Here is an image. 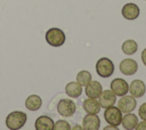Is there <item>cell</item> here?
Here are the masks:
<instances>
[{
    "mask_svg": "<svg viewBox=\"0 0 146 130\" xmlns=\"http://www.w3.org/2000/svg\"><path fill=\"white\" fill-rule=\"evenodd\" d=\"M111 90L116 95V96H124L128 94L129 91V84L125 80L121 79V78H116L114 80H112L111 82Z\"/></svg>",
    "mask_w": 146,
    "mask_h": 130,
    "instance_id": "obj_7",
    "label": "cell"
},
{
    "mask_svg": "<svg viewBox=\"0 0 146 130\" xmlns=\"http://www.w3.org/2000/svg\"><path fill=\"white\" fill-rule=\"evenodd\" d=\"M100 128V119L97 114H88L82 120V129L84 130H98Z\"/></svg>",
    "mask_w": 146,
    "mask_h": 130,
    "instance_id": "obj_10",
    "label": "cell"
},
{
    "mask_svg": "<svg viewBox=\"0 0 146 130\" xmlns=\"http://www.w3.org/2000/svg\"><path fill=\"white\" fill-rule=\"evenodd\" d=\"M104 119L107 122V124H112V125H119L121 124V120H122V112L120 111V108L117 106H110L107 108H105L104 112Z\"/></svg>",
    "mask_w": 146,
    "mask_h": 130,
    "instance_id": "obj_5",
    "label": "cell"
},
{
    "mask_svg": "<svg viewBox=\"0 0 146 130\" xmlns=\"http://www.w3.org/2000/svg\"><path fill=\"white\" fill-rule=\"evenodd\" d=\"M46 41L51 47H60L64 44L66 36L63 30L58 27H51L46 32Z\"/></svg>",
    "mask_w": 146,
    "mask_h": 130,
    "instance_id": "obj_2",
    "label": "cell"
},
{
    "mask_svg": "<svg viewBox=\"0 0 146 130\" xmlns=\"http://www.w3.org/2000/svg\"><path fill=\"white\" fill-rule=\"evenodd\" d=\"M137 106V100L133 96H121L120 100L117 101V107L120 108V111L122 113H129L132 112Z\"/></svg>",
    "mask_w": 146,
    "mask_h": 130,
    "instance_id": "obj_6",
    "label": "cell"
},
{
    "mask_svg": "<svg viewBox=\"0 0 146 130\" xmlns=\"http://www.w3.org/2000/svg\"><path fill=\"white\" fill-rule=\"evenodd\" d=\"M120 72L124 75H133L138 70V64L135 59L125 58L120 63Z\"/></svg>",
    "mask_w": 146,
    "mask_h": 130,
    "instance_id": "obj_11",
    "label": "cell"
},
{
    "mask_svg": "<svg viewBox=\"0 0 146 130\" xmlns=\"http://www.w3.org/2000/svg\"><path fill=\"white\" fill-rule=\"evenodd\" d=\"M140 58H141V62H143V64L146 66V48L141 51V55H140Z\"/></svg>",
    "mask_w": 146,
    "mask_h": 130,
    "instance_id": "obj_24",
    "label": "cell"
},
{
    "mask_svg": "<svg viewBox=\"0 0 146 130\" xmlns=\"http://www.w3.org/2000/svg\"><path fill=\"white\" fill-rule=\"evenodd\" d=\"M54 120L50 116L41 115L34 122V128L36 130H52L54 128Z\"/></svg>",
    "mask_w": 146,
    "mask_h": 130,
    "instance_id": "obj_16",
    "label": "cell"
},
{
    "mask_svg": "<svg viewBox=\"0 0 146 130\" xmlns=\"http://www.w3.org/2000/svg\"><path fill=\"white\" fill-rule=\"evenodd\" d=\"M137 130H146V121L141 120V122H138V124L136 125Z\"/></svg>",
    "mask_w": 146,
    "mask_h": 130,
    "instance_id": "obj_23",
    "label": "cell"
},
{
    "mask_svg": "<svg viewBox=\"0 0 146 130\" xmlns=\"http://www.w3.org/2000/svg\"><path fill=\"white\" fill-rule=\"evenodd\" d=\"M75 111H76V105L72 99L64 98V99H60L57 104V112L59 115L64 117L73 116Z\"/></svg>",
    "mask_w": 146,
    "mask_h": 130,
    "instance_id": "obj_4",
    "label": "cell"
},
{
    "mask_svg": "<svg viewBox=\"0 0 146 130\" xmlns=\"http://www.w3.org/2000/svg\"><path fill=\"white\" fill-rule=\"evenodd\" d=\"M129 92L131 96H133L135 98H140L145 95L146 92V86L144 83V81L137 79L133 80L130 84H129Z\"/></svg>",
    "mask_w": 146,
    "mask_h": 130,
    "instance_id": "obj_12",
    "label": "cell"
},
{
    "mask_svg": "<svg viewBox=\"0 0 146 130\" xmlns=\"http://www.w3.org/2000/svg\"><path fill=\"white\" fill-rule=\"evenodd\" d=\"M42 105V99L40 96L38 95H30L26 99H25V107L29 111H38Z\"/></svg>",
    "mask_w": 146,
    "mask_h": 130,
    "instance_id": "obj_18",
    "label": "cell"
},
{
    "mask_svg": "<svg viewBox=\"0 0 146 130\" xmlns=\"http://www.w3.org/2000/svg\"><path fill=\"white\" fill-rule=\"evenodd\" d=\"M138 115H139V117L141 120H145L146 121V103H144V104L140 105V107L138 109Z\"/></svg>",
    "mask_w": 146,
    "mask_h": 130,
    "instance_id": "obj_22",
    "label": "cell"
},
{
    "mask_svg": "<svg viewBox=\"0 0 146 130\" xmlns=\"http://www.w3.org/2000/svg\"><path fill=\"white\" fill-rule=\"evenodd\" d=\"M84 88H86L84 89L86 96L87 97H90V98H98L99 95L103 91V86L100 84V82L94 81V80H91Z\"/></svg>",
    "mask_w": 146,
    "mask_h": 130,
    "instance_id": "obj_13",
    "label": "cell"
},
{
    "mask_svg": "<svg viewBox=\"0 0 146 130\" xmlns=\"http://www.w3.org/2000/svg\"><path fill=\"white\" fill-rule=\"evenodd\" d=\"M54 130H70L71 125L65 120H58L56 123H54Z\"/></svg>",
    "mask_w": 146,
    "mask_h": 130,
    "instance_id": "obj_21",
    "label": "cell"
},
{
    "mask_svg": "<svg viewBox=\"0 0 146 130\" xmlns=\"http://www.w3.org/2000/svg\"><path fill=\"white\" fill-rule=\"evenodd\" d=\"M121 49H122V52L125 54V55H133L138 49V44L135 40L128 39L122 43Z\"/></svg>",
    "mask_w": 146,
    "mask_h": 130,
    "instance_id": "obj_19",
    "label": "cell"
},
{
    "mask_svg": "<svg viewBox=\"0 0 146 130\" xmlns=\"http://www.w3.org/2000/svg\"><path fill=\"white\" fill-rule=\"evenodd\" d=\"M27 121V115L22 111L10 112L6 117V127L10 130L22 129Z\"/></svg>",
    "mask_w": 146,
    "mask_h": 130,
    "instance_id": "obj_1",
    "label": "cell"
},
{
    "mask_svg": "<svg viewBox=\"0 0 146 130\" xmlns=\"http://www.w3.org/2000/svg\"><path fill=\"white\" fill-rule=\"evenodd\" d=\"M73 129H74V130H76V129H82V125H75V127H73Z\"/></svg>",
    "mask_w": 146,
    "mask_h": 130,
    "instance_id": "obj_25",
    "label": "cell"
},
{
    "mask_svg": "<svg viewBox=\"0 0 146 130\" xmlns=\"http://www.w3.org/2000/svg\"><path fill=\"white\" fill-rule=\"evenodd\" d=\"M145 1H146V0H145Z\"/></svg>",
    "mask_w": 146,
    "mask_h": 130,
    "instance_id": "obj_26",
    "label": "cell"
},
{
    "mask_svg": "<svg viewBox=\"0 0 146 130\" xmlns=\"http://www.w3.org/2000/svg\"><path fill=\"white\" fill-rule=\"evenodd\" d=\"M92 80V76H91V73L87 70H81L80 72H78L76 74V81L82 86V87H86L90 81Z\"/></svg>",
    "mask_w": 146,
    "mask_h": 130,
    "instance_id": "obj_20",
    "label": "cell"
},
{
    "mask_svg": "<svg viewBox=\"0 0 146 130\" xmlns=\"http://www.w3.org/2000/svg\"><path fill=\"white\" fill-rule=\"evenodd\" d=\"M82 86L78 81H71L65 86V92L71 98H78L82 94Z\"/></svg>",
    "mask_w": 146,
    "mask_h": 130,
    "instance_id": "obj_17",
    "label": "cell"
},
{
    "mask_svg": "<svg viewBox=\"0 0 146 130\" xmlns=\"http://www.w3.org/2000/svg\"><path fill=\"white\" fill-rule=\"evenodd\" d=\"M114 63L107 57H102L96 63V72L100 78H110L114 73Z\"/></svg>",
    "mask_w": 146,
    "mask_h": 130,
    "instance_id": "obj_3",
    "label": "cell"
},
{
    "mask_svg": "<svg viewBox=\"0 0 146 130\" xmlns=\"http://www.w3.org/2000/svg\"><path fill=\"white\" fill-rule=\"evenodd\" d=\"M82 106H83V109L88 114H98L100 108H102L98 99L97 98H90V97H88L87 99L83 100Z\"/></svg>",
    "mask_w": 146,
    "mask_h": 130,
    "instance_id": "obj_14",
    "label": "cell"
},
{
    "mask_svg": "<svg viewBox=\"0 0 146 130\" xmlns=\"http://www.w3.org/2000/svg\"><path fill=\"white\" fill-rule=\"evenodd\" d=\"M121 14H122L123 18H125L128 21H133V19L138 18V16L140 14V10H139V7L136 3L128 2L122 7Z\"/></svg>",
    "mask_w": 146,
    "mask_h": 130,
    "instance_id": "obj_8",
    "label": "cell"
},
{
    "mask_svg": "<svg viewBox=\"0 0 146 130\" xmlns=\"http://www.w3.org/2000/svg\"><path fill=\"white\" fill-rule=\"evenodd\" d=\"M137 124H138V117L133 113L129 112V113H124V115H122L121 125L123 127V129H125V130H135Z\"/></svg>",
    "mask_w": 146,
    "mask_h": 130,
    "instance_id": "obj_15",
    "label": "cell"
},
{
    "mask_svg": "<svg viewBox=\"0 0 146 130\" xmlns=\"http://www.w3.org/2000/svg\"><path fill=\"white\" fill-rule=\"evenodd\" d=\"M100 106L103 108H107L110 106H113L116 101V95L111 90V89H106L103 90L102 94L99 95V97L97 98Z\"/></svg>",
    "mask_w": 146,
    "mask_h": 130,
    "instance_id": "obj_9",
    "label": "cell"
}]
</instances>
